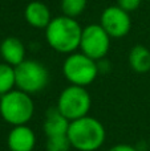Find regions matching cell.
<instances>
[{
	"instance_id": "cell-1",
	"label": "cell",
	"mask_w": 150,
	"mask_h": 151,
	"mask_svg": "<svg viewBox=\"0 0 150 151\" xmlns=\"http://www.w3.org/2000/svg\"><path fill=\"white\" fill-rule=\"evenodd\" d=\"M82 28L76 19L68 16H57L52 19L45 28V40L53 50L64 55L74 53L80 48Z\"/></svg>"
},
{
	"instance_id": "cell-2",
	"label": "cell",
	"mask_w": 150,
	"mask_h": 151,
	"mask_svg": "<svg viewBox=\"0 0 150 151\" xmlns=\"http://www.w3.org/2000/svg\"><path fill=\"white\" fill-rule=\"evenodd\" d=\"M104 125L93 117H82L72 121L68 129V138L73 149L79 151H96L105 142Z\"/></svg>"
},
{
	"instance_id": "cell-3",
	"label": "cell",
	"mask_w": 150,
	"mask_h": 151,
	"mask_svg": "<svg viewBox=\"0 0 150 151\" xmlns=\"http://www.w3.org/2000/svg\"><path fill=\"white\" fill-rule=\"evenodd\" d=\"M33 113L35 104L31 94L13 89L0 97V115L9 125H27L32 119Z\"/></svg>"
},
{
	"instance_id": "cell-4",
	"label": "cell",
	"mask_w": 150,
	"mask_h": 151,
	"mask_svg": "<svg viewBox=\"0 0 150 151\" xmlns=\"http://www.w3.org/2000/svg\"><path fill=\"white\" fill-rule=\"evenodd\" d=\"M16 88L27 94L40 93L49 82L47 66L37 60H24L15 66Z\"/></svg>"
},
{
	"instance_id": "cell-5",
	"label": "cell",
	"mask_w": 150,
	"mask_h": 151,
	"mask_svg": "<svg viewBox=\"0 0 150 151\" xmlns=\"http://www.w3.org/2000/svg\"><path fill=\"white\" fill-rule=\"evenodd\" d=\"M92 106L90 94L82 86L71 85L60 93L57 99V109L69 121H76L87 117Z\"/></svg>"
},
{
	"instance_id": "cell-6",
	"label": "cell",
	"mask_w": 150,
	"mask_h": 151,
	"mask_svg": "<svg viewBox=\"0 0 150 151\" xmlns=\"http://www.w3.org/2000/svg\"><path fill=\"white\" fill-rule=\"evenodd\" d=\"M63 73L71 85L85 86L90 85L98 76L97 61L88 57L84 53H71L65 58Z\"/></svg>"
},
{
	"instance_id": "cell-7",
	"label": "cell",
	"mask_w": 150,
	"mask_h": 151,
	"mask_svg": "<svg viewBox=\"0 0 150 151\" xmlns=\"http://www.w3.org/2000/svg\"><path fill=\"white\" fill-rule=\"evenodd\" d=\"M112 37L104 31L100 24H90L82 28L80 49L88 57L98 61L104 58L109 52Z\"/></svg>"
},
{
	"instance_id": "cell-8",
	"label": "cell",
	"mask_w": 150,
	"mask_h": 151,
	"mask_svg": "<svg viewBox=\"0 0 150 151\" xmlns=\"http://www.w3.org/2000/svg\"><path fill=\"white\" fill-rule=\"evenodd\" d=\"M100 25L112 39H122L130 32L132 20L129 12L124 11L118 5H110L101 13Z\"/></svg>"
},
{
	"instance_id": "cell-9",
	"label": "cell",
	"mask_w": 150,
	"mask_h": 151,
	"mask_svg": "<svg viewBox=\"0 0 150 151\" xmlns=\"http://www.w3.org/2000/svg\"><path fill=\"white\" fill-rule=\"evenodd\" d=\"M9 151H33L36 146V134L27 125L13 126L7 138Z\"/></svg>"
},
{
	"instance_id": "cell-10",
	"label": "cell",
	"mask_w": 150,
	"mask_h": 151,
	"mask_svg": "<svg viewBox=\"0 0 150 151\" xmlns=\"http://www.w3.org/2000/svg\"><path fill=\"white\" fill-rule=\"evenodd\" d=\"M24 19L33 28L45 29L49 25L52 16H50L49 8L44 3L35 0V1L27 4L25 9H24Z\"/></svg>"
},
{
	"instance_id": "cell-11",
	"label": "cell",
	"mask_w": 150,
	"mask_h": 151,
	"mask_svg": "<svg viewBox=\"0 0 150 151\" xmlns=\"http://www.w3.org/2000/svg\"><path fill=\"white\" fill-rule=\"evenodd\" d=\"M0 55L5 64L15 68L25 60V47L17 37H7L0 44Z\"/></svg>"
},
{
	"instance_id": "cell-12",
	"label": "cell",
	"mask_w": 150,
	"mask_h": 151,
	"mask_svg": "<svg viewBox=\"0 0 150 151\" xmlns=\"http://www.w3.org/2000/svg\"><path fill=\"white\" fill-rule=\"evenodd\" d=\"M69 125H71V121L64 117L57 107H50L45 114L43 129L47 138H49V137L66 135Z\"/></svg>"
},
{
	"instance_id": "cell-13",
	"label": "cell",
	"mask_w": 150,
	"mask_h": 151,
	"mask_svg": "<svg viewBox=\"0 0 150 151\" xmlns=\"http://www.w3.org/2000/svg\"><path fill=\"white\" fill-rule=\"evenodd\" d=\"M128 61L136 73H148L150 70V50L141 44L136 45L130 49Z\"/></svg>"
},
{
	"instance_id": "cell-14",
	"label": "cell",
	"mask_w": 150,
	"mask_h": 151,
	"mask_svg": "<svg viewBox=\"0 0 150 151\" xmlns=\"http://www.w3.org/2000/svg\"><path fill=\"white\" fill-rule=\"evenodd\" d=\"M16 86L15 68L8 64H0V97L9 93Z\"/></svg>"
},
{
	"instance_id": "cell-15",
	"label": "cell",
	"mask_w": 150,
	"mask_h": 151,
	"mask_svg": "<svg viewBox=\"0 0 150 151\" xmlns=\"http://www.w3.org/2000/svg\"><path fill=\"white\" fill-rule=\"evenodd\" d=\"M88 0H61V11L64 16L76 19L87 8Z\"/></svg>"
},
{
	"instance_id": "cell-16",
	"label": "cell",
	"mask_w": 150,
	"mask_h": 151,
	"mask_svg": "<svg viewBox=\"0 0 150 151\" xmlns=\"http://www.w3.org/2000/svg\"><path fill=\"white\" fill-rule=\"evenodd\" d=\"M47 151H69L72 147L71 141L66 135H58V137H49L47 138Z\"/></svg>"
},
{
	"instance_id": "cell-17",
	"label": "cell",
	"mask_w": 150,
	"mask_h": 151,
	"mask_svg": "<svg viewBox=\"0 0 150 151\" xmlns=\"http://www.w3.org/2000/svg\"><path fill=\"white\" fill-rule=\"evenodd\" d=\"M117 5L126 12H133L141 5V0H117Z\"/></svg>"
},
{
	"instance_id": "cell-18",
	"label": "cell",
	"mask_w": 150,
	"mask_h": 151,
	"mask_svg": "<svg viewBox=\"0 0 150 151\" xmlns=\"http://www.w3.org/2000/svg\"><path fill=\"white\" fill-rule=\"evenodd\" d=\"M108 151H138L136 147L130 146V145H126V143H120V145H114L112 146Z\"/></svg>"
}]
</instances>
